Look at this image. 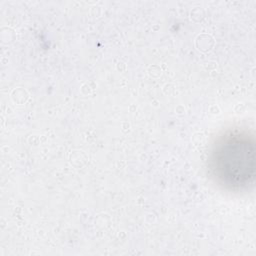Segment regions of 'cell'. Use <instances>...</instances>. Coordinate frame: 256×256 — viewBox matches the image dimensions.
<instances>
[{
    "label": "cell",
    "mask_w": 256,
    "mask_h": 256,
    "mask_svg": "<svg viewBox=\"0 0 256 256\" xmlns=\"http://www.w3.org/2000/svg\"><path fill=\"white\" fill-rule=\"evenodd\" d=\"M211 169L218 181L232 189L252 184L256 171V146L244 132L225 135L212 152Z\"/></svg>",
    "instance_id": "1"
}]
</instances>
